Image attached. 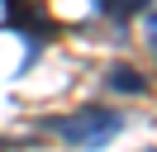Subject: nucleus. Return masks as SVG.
<instances>
[{"label": "nucleus", "mask_w": 157, "mask_h": 152, "mask_svg": "<svg viewBox=\"0 0 157 152\" xmlns=\"http://www.w3.org/2000/svg\"><path fill=\"white\" fill-rule=\"evenodd\" d=\"M48 128L57 133L62 142H71V147H105V142L124 128V119L109 114V109H76V114H57Z\"/></svg>", "instance_id": "obj_1"}, {"label": "nucleus", "mask_w": 157, "mask_h": 152, "mask_svg": "<svg viewBox=\"0 0 157 152\" xmlns=\"http://www.w3.org/2000/svg\"><path fill=\"white\" fill-rule=\"evenodd\" d=\"M109 90H128V95H147V81L133 71V66H114L109 71Z\"/></svg>", "instance_id": "obj_2"}, {"label": "nucleus", "mask_w": 157, "mask_h": 152, "mask_svg": "<svg viewBox=\"0 0 157 152\" xmlns=\"http://www.w3.org/2000/svg\"><path fill=\"white\" fill-rule=\"evenodd\" d=\"M147 0H100V10L105 14H114V19H128V14H138Z\"/></svg>", "instance_id": "obj_3"}, {"label": "nucleus", "mask_w": 157, "mask_h": 152, "mask_svg": "<svg viewBox=\"0 0 157 152\" xmlns=\"http://www.w3.org/2000/svg\"><path fill=\"white\" fill-rule=\"evenodd\" d=\"M147 43H152V57H157V14L147 19Z\"/></svg>", "instance_id": "obj_4"}]
</instances>
